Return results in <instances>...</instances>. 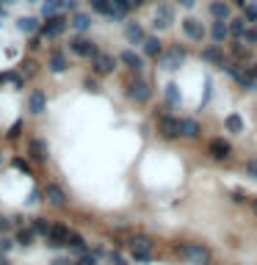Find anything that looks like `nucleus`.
I'll return each instance as SVG.
<instances>
[{
    "mask_svg": "<svg viewBox=\"0 0 257 265\" xmlns=\"http://www.w3.org/2000/svg\"><path fill=\"white\" fill-rule=\"evenodd\" d=\"M174 251H177L188 265H210L213 263V251H210L205 243H177Z\"/></svg>",
    "mask_w": 257,
    "mask_h": 265,
    "instance_id": "1",
    "label": "nucleus"
},
{
    "mask_svg": "<svg viewBox=\"0 0 257 265\" xmlns=\"http://www.w3.org/2000/svg\"><path fill=\"white\" fill-rule=\"evenodd\" d=\"M125 97H130L133 103H147L149 97H152V86H149V80H144V77L133 75L130 80H125Z\"/></svg>",
    "mask_w": 257,
    "mask_h": 265,
    "instance_id": "2",
    "label": "nucleus"
},
{
    "mask_svg": "<svg viewBox=\"0 0 257 265\" xmlns=\"http://www.w3.org/2000/svg\"><path fill=\"white\" fill-rule=\"evenodd\" d=\"M224 72H227V75H230L240 88H246V91H255V88H257V80L249 75L246 67H240L238 61H235V64H224Z\"/></svg>",
    "mask_w": 257,
    "mask_h": 265,
    "instance_id": "3",
    "label": "nucleus"
},
{
    "mask_svg": "<svg viewBox=\"0 0 257 265\" xmlns=\"http://www.w3.org/2000/svg\"><path fill=\"white\" fill-rule=\"evenodd\" d=\"M185 55H188V50H185L183 44H169V50L161 55V69H166V72L180 69L183 61H185Z\"/></svg>",
    "mask_w": 257,
    "mask_h": 265,
    "instance_id": "4",
    "label": "nucleus"
},
{
    "mask_svg": "<svg viewBox=\"0 0 257 265\" xmlns=\"http://www.w3.org/2000/svg\"><path fill=\"white\" fill-rule=\"evenodd\" d=\"M158 130H161V136L169 138V141H177V138H183V133H180V119H177V116H171V113H163L161 119H158Z\"/></svg>",
    "mask_w": 257,
    "mask_h": 265,
    "instance_id": "5",
    "label": "nucleus"
},
{
    "mask_svg": "<svg viewBox=\"0 0 257 265\" xmlns=\"http://www.w3.org/2000/svg\"><path fill=\"white\" fill-rule=\"evenodd\" d=\"M69 28V19L64 17V14H55V17H47L42 22V36H47V39H55V36H61L64 31Z\"/></svg>",
    "mask_w": 257,
    "mask_h": 265,
    "instance_id": "6",
    "label": "nucleus"
},
{
    "mask_svg": "<svg viewBox=\"0 0 257 265\" xmlns=\"http://www.w3.org/2000/svg\"><path fill=\"white\" fill-rule=\"evenodd\" d=\"M69 50L75 53V55H80V58H94L97 53H100V50H97V44L92 42V39H86V36H80V34L69 42Z\"/></svg>",
    "mask_w": 257,
    "mask_h": 265,
    "instance_id": "7",
    "label": "nucleus"
},
{
    "mask_svg": "<svg viewBox=\"0 0 257 265\" xmlns=\"http://www.w3.org/2000/svg\"><path fill=\"white\" fill-rule=\"evenodd\" d=\"M92 3V9L97 11V14H103L105 19H113V22H125V17L119 14V9H116V3L113 0H89Z\"/></svg>",
    "mask_w": 257,
    "mask_h": 265,
    "instance_id": "8",
    "label": "nucleus"
},
{
    "mask_svg": "<svg viewBox=\"0 0 257 265\" xmlns=\"http://www.w3.org/2000/svg\"><path fill=\"white\" fill-rule=\"evenodd\" d=\"M69 227L64 221H58V224H53L50 227V235H47V246L50 248H61V246H67V240H69Z\"/></svg>",
    "mask_w": 257,
    "mask_h": 265,
    "instance_id": "9",
    "label": "nucleus"
},
{
    "mask_svg": "<svg viewBox=\"0 0 257 265\" xmlns=\"http://www.w3.org/2000/svg\"><path fill=\"white\" fill-rule=\"evenodd\" d=\"M42 194H44V202H50L53 207H64L67 205V191L61 188L58 182H47L42 188Z\"/></svg>",
    "mask_w": 257,
    "mask_h": 265,
    "instance_id": "10",
    "label": "nucleus"
},
{
    "mask_svg": "<svg viewBox=\"0 0 257 265\" xmlns=\"http://www.w3.org/2000/svg\"><path fill=\"white\" fill-rule=\"evenodd\" d=\"M92 67H94V75H113V69H116V58L108 55V53H97L94 58H92Z\"/></svg>",
    "mask_w": 257,
    "mask_h": 265,
    "instance_id": "11",
    "label": "nucleus"
},
{
    "mask_svg": "<svg viewBox=\"0 0 257 265\" xmlns=\"http://www.w3.org/2000/svg\"><path fill=\"white\" fill-rule=\"evenodd\" d=\"M122 25H125V39H128L130 44H136V47L144 44L147 34H144V28H141V22H136V19H125Z\"/></svg>",
    "mask_w": 257,
    "mask_h": 265,
    "instance_id": "12",
    "label": "nucleus"
},
{
    "mask_svg": "<svg viewBox=\"0 0 257 265\" xmlns=\"http://www.w3.org/2000/svg\"><path fill=\"white\" fill-rule=\"evenodd\" d=\"M44 111H47V94H44L42 88H36V91H31V97H28V113L42 116Z\"/></svg>",
    "mask_w": 257,
    "mask_h": 265,
    "instance_id": "13",
    "label": "nucleus"
},
{
    "mask_svg": "<svg viewBox=\"0 0 257 265\" xmlns=\"http://www.w3.org/2000/svg\"><path fill=\"white\" fill-rule=\"evenodd\" d=\"M207 152L213 155L216 160H227L232 155V144L227 141V138H213L210 144H207Z\"/></svg>",
    "mask_w": 257,
    "mask_h": 265,
    "instance_id": "14",
    "label": "nucleus"
},
{
    "mask_svg": "<svg viewBox=\"0 0 257 265\" xmlns=\"http://www.w3.org/2000/svg\"><path fill=\"white\" fill-rule=\"evenodd\" d=\"M183 34L188 36L191 42H202L205 39V28H202V22L194 17H185L183 19Z\"/></svg>",
    "mask_w": 257,
    "mask_h": 265,
    "instance_id": "15",
    "label": "nucleus"
},
{
    "mask_svg": "<svg viewBox=\"0 0 257 265\" xmlns=\"http://www.w3.org/2000/svg\"><path fill=\"white\" fill-rule=\"evenodd\" d=\"M122 64L133 72V75H138V72H144V67H147V61L138 55L136 50H122Z\"/></svg>",
    "mask_w": 257,
    "mask_h": 265,
    "instance_id": "16",
    "label": "nucleus"
},
{
    "mask_svg": "<svg viewBox=\"0 0 257 265\" xmlns=\"http://www.w3.org/2000/svg\"><path fill=\"white\" fill-rule=\"evenodd\" d=\"M171 19H174V11L166 6V3H161L158 6V11H155V19H152V25L158 28V31H166V28L171 25Z\"/></svg>",
    "mask_w": 257,
    "mask_h": 265,
    "instance_id": "17",
    "label": "nucleus"
},
{
    "mask_svg": "<svg viewBox=\"0 0 257 265\" xmlns=\"http://www.w3.org/2000/svg\"><path fill=\"white\" fill-rule=\"evenodd\" d=\"M202 61H205V64H216V67H221V69H224V64H227V61H224V53H221V47H219V44H213V47H205V50H202Z\"/></svg>",
    "mask_w": 257,
    "mask_h": 265,
    "instance_id": "18",
    "label": "nucleus"
},
{
    "mask_svg": "<svg viewBox=\"0 0 257 265\" xmlns=\"http://www.w3.org/2000/svg\"><path fill=\"white\" fill-rule=\"evenodd\" d=\"M180 133H183V138H194L197 141L202 136V127H199L197 119H180Z\"/></svg>",
    "mask_w": 257,
    "mask_h": 265,
    "instance_id": "19",
    "label": "nucleus"
},
{
    "mask_svg": "<svg viewBox=\"0 0 257 265\" xmlns=\"http://www.w3.org/2000/svg\"><path fill=\"white\" fill-rule=\"evenodd\" d=\"M133 251H152V246H155V240L149 238V235H133L130 238V243H128Z\"/></svg>",
    "mask_w": 257,
    "mask_h": 265,
    "instance_id": "20",
    "label": "nucleus"
},
{
    "mask_svg": "<svg viewBox=\"0 0 257 265\" xmlns=\"http://www.w3.org/2000/svg\"><path fill=\"white\" fill-rule=\"evenodd\" d=\"M246 28H249V19H246V17H235V19H230L227 31H230V36H232V39H243Z\"/></svg>",
    "mask_w": 257,
    "mask_h": 265,
    "instance_id": "21",
    "label": "nucleus"
},
{
    "mask_svg": "<svg viewBox=\"0 0 257 265\" xmlns=\"http://www.w3.org/2000/svg\"><path fill=\"white\" fill-rule=\"evenodd\" d=\"M47 69H50V72H55V75H61V72H67V58H64V55H61L58 50L55 53H50V58H47Z\"/></svg>",
    "mask_w": 257,
    "mask_h": 265,
    "instance_id": "22",
    "label": "nucleus"
},
{
    "mask_svg": "<svg viewBox=\"0 0 257 265\" xmlns=\"http://www.w3.org/2000/svg\"><path fill=\"white\" fill-rule=\"evenodd\" d=\"M210 17L213 19H230V3H224V0H210Z\"/></svg>",
    "mask_w": 257,
    "mask_h": 265,
    "instance_id": "23",
    "label": "nucleus"
},
{
    "mask_svg": "<svg viewBox=\"0 0 257 265\" xmlns=\"http://www.w3.org/2000/svg\"><path fill=\"white\" fill-rule=\"evenodd\" d=\"M141 47H144L147 55H155V58H161V55H163V44H161V39H158V36H147Z\"/></svg>",
    "mask_w": 257,
    "mask_h": 265,
    "instance_id": "24",
    "label": "nucleus"
},
{
    "mask_svg": "<svg viewBox=\"0 0 257 265\" xmlns=\"http://www.w3.org/2000/svg\"><path fill=\"white\" fill-rule=\"evenodd\" d=\"M67 248H72L75 254H86V251H89V243H86L83 235L72 232V235H69V240H67Z\"/></svg>",
    "mask_w": 257,
    "mask_h": 265,
    "instance_id": "25",
    "label": "nucleus"
},
{
    "mask_svg": "<svg viewBox=\"0 0 257 265\" xmlns=\"http://www.w3.org/2000/svg\"><path fill=\"white\" fill-rule=\"evenodd\" d=\"M69 25L83 34V31H89V28H92V17H89V14H83V11H75V14H72V19H69Z\"/></svg>",
    "mask_w": 257,
    "mask_h": 265,
    "instance_id": "26",
    "label": "nucleus"
},
{
    "mask_svg": "<svg viewBox=\"0 0 257 265\" xmlns=\"http://www.w3.org/2000/svg\"><path fill=\"white\" fill-rule=\"evenodd\" d=\"M31 158L39 160V163L47 160V144H44L42 138H34V141H31Z\"/></svg>",
    "mask_w": 257,
    "mask_h": 265,
    "instance_id": "27",
    "label": "nucleus"
},
{
    "mask_svg": "<svg viewBox=\"0 0 257 265\" xmlns=\"http://www.w3.org/2000/svg\"><path fill=\"white\" fill-rule=\"evenodd\" d=\"M210 36H213L216 42H224L230 31H227V19H213V25H210Z\"/></svg>",
    "mask_w": 257,
    "mask_h": 265,
    "instance_id": "28",
    "label": "nucleus"
},
{
    "mask_svg": "<svg viewBox=\"0 0 257 265\" xmlns=\"http://www.w3.org/2000/svg\"><path fill=\"white\" fill-rule=\"evenodd\" d=\"M17 243H19L22 248L34 246V243H36V232L31 230V227H28V230H25V227H19V230H17Z\"/></svg>",
    "mask_w": 257,
    "mask_h": 265,
    "instance_id": "29",
    "label": "nucleus"
},
{
    "mask_svg": "<svg viewBox=\"0 0 257 265\" xmlns=\"http://www.w3.org/2000/svg\"><path fill=\"white\" fill-rule=\"evenodd\" d=\"M19 31H25V34H36V31H42V22L36 17H19Z\"/></svg>",
    "mask_w": 257,
    "mask_h": 265,
    "instance_id": "30",
    "label": "nucleus"
},
{
    "mask_svg": "<svg viewBox=\"0 0 257 265\" xmlns=\"http://www.w3.org/2000/svg\"><path fill=\"white\" fill-rule=\"evenodd\" d=\"M61 9H64L61 0H42V14L44 17H55V14H61Z\"/></svg>",
    "mask_w": 257,
    "mask_h": 265,
    "instance_id": "31",
    "label": "nucleus"
},
{
    "mask_svg": "<svg viewBox=\"0 0 257 265\" xmlns=\"http://www.w3.org/2000/svg\"><path fill=\"white\" fill-rule=\"evenodd\" d=\"M224 127L230 130V133H243V119H240L238 113H230V116L224 119Z\"/></svg>",
    "mask_w": 257,
    "mask_h": 265,
    "instance_id": "32",
    "label": "nucleus"
},
{
    "mask_svg": "<svg viewBox=\"0 0 257 265\" xmlns=\"http://www.w3.org/2000/svg\"><path fill=\"white\" fill-rule=\"evenodd\" d=\"M50 218H34V224H31V230L36 232V235H44V238H47V235H50Z\"/></svg>",
    "mask_w": 257,
    "mask_h": 265,
    "instance_id": "33",
    "label": "nucleus"
},
{
    "mask_svg": "<svg viewBox=\"0 0 257 265\" xmlns=\"http://www.w3.org/2000/svg\"><path fill=\"white\" fill-rule=\"evenodd\" d=\"M166 100H169L171 105H180L183 103V94H180V88H177V83L166 86Z\"/></svg>",
    "mask_w": 257,
    "mask_h": 265,
    "instance_id": "34",
    "label": "nucleus"
},
{
    "mask_svg": "<svg viewBox=\"0 0 257 265\" xmlns=\"http://www.w3.org/2000/svg\"><path fill=\"white\" fill-rule=\"evenodd\" d=\"M232 55H235V58H249V50L243 47L240 39H235V44H232Z\"/></svg>",
    "mask_w": 257,
    "mask_h": 265,
    "instance_id": "35",
    "label": "nucleus"
},
{
    "mask_svg": "<svg viewBox=\"0 0 257 265\" xmlns=\"http://www.w3.org/2000/svg\"><path fill=\"white\" fill-rule=\"evenodd\" d=\"M243 9H246V14H243V17H246L252 25H257V3H246Z\"/></svg>",
    "mask_w": 257,
    "mask_h": 265,
    "instance_id": "36",
    "label": "nucleus"
},
{
    "mask_svg": "<svg viewBox=\"0 0 257 265\" xmlns=\"http://www.w3.org/2000/svg\"><path fill=\"white\" fill-rule=\"evenodd\" d=\"M75 265H97V257L92 251H86V254H77Z\"/></svg>",
    "mask_w": 257,
    "mask_h": 265,
    "instance_id": "37",
    "label": "nucleus"
},
{
    "mask_svg": "<svg viewBox=\"0 0 257 265\" xmlns=\"http://www.w3.org/2000/svg\"><path fill=\"white\" fill-rule=\"evenodd\" d=\"M243 42H246V44H257V25L246 28V34H243Z\"/></svg>",
    "mask_w": 257,
    "mask_h": 265,
    "instance_id": "38",
    "label": "nucleus"
},
{
    "mask_svg": "<svg viewBox=\"0 0 257 265\" xmlns=\"http://www.w3.org/2000/svg\"><path fill=\"white\" fill-rule=\"evenodd\" d=\"M108 263H111V265H130L128 260L119 254V251H111V254H108Z\"/></svg>",
    "mask_w": 257,
    "mask_h": 265,
    "instance_id": "39",
    "label": "nucleus"
},
{
    "mask_svg": "<svg viewBox=\"0 0 257 265\" xmlns=\"http://www.w3.org/2000/svg\"><path fill=\"white\" fill-rule=\"evenodd\" d=\"M42 199H44L42 188H34L31 194H28V205H36V202H42Z\"/></svg>",
    "mask_w": 257,
    "mask_h": 265,
    "instance_id": "40",
    "label": "nucleus"
},
{
    "mask_svg": "<svg viewBox=\"0 0 257 265\" xmlns=\"http://www.w3.org/2000/svg\"><path fill=\"white\" fill-rule=\"evenodd\" d=\"M246 174L252 177V180H257V158H252V160H246Z\"/></svg>",
    "mask_w": 257,
    "mask_h": 265,
    "instance_id": "41",
    "label": "nucleus"
},
{
    "mask_svg": "<svg viewBox=\"0 0 257 265\" xmlns=\"http://www.w3.org/2000/svg\"><path fill=\"white\" fill-rule=\"evenodd\" d=\"M133 257H136L138 263H152V260H155L152 251H133Z\"/></svg>",
    "mask_w": 257,
    "mask_h": 265,
    "instance_id": "42",
    "label": "nucleus"
},
{
    "mask_svg": "<svg viewBox=\"0 0 257 265\" xmlns=\"http://www.w3.org/2000/svg\"><path fill=\"white\" fill-rule=\"evenodd\" d=\"M19 130H22V122H14V124H11V130L6 133V138H11V141H14V138H19Z\"/></svg>",
    "mask_w": 257,
    "mask_h": 265,
    "instance_id": "43",
    "label": "nucleus"
},
{
    "mask_svg": "<svg viewBox=\"0 0 257 265\" xmlns=\"http://www.w3.org/2000/svg\"><path fill=\"white\" fill-rule=\"evenodd\" d=\"M232 202H238V205H243V202H249V196H246V191H232Z\"/></svg>",
    "mask_w": 257,
    "mask_h": 265,
    "instance_id": "44",
    "label": "nucleus"
},
{
    "mask_svg": "<svg viewBox=\"0 0 257 265\" xmlns=\"http://www.w3.org/2000/svg\"><path fill=\"white\" fill-rule=\"evenodd\" d=\"M11 246H14V243H11V240L6 238V235H3V238H0V254H6V251H9Z\"/></svg>",
    "mask_w": 257,
    "mask_h": 265,
    "instance_id": "45",
    "label": "nucleus"
},
{
    "mask_svg": "<svg viewBox=\"0 0 257 265\" xmlns=\"http://www.w3.org/2000/svg\"><path fill=\"white\" fill-rule=\"evenodd\" d=\"M11 230V221L9 218H6V215H0V232H3V235H6V232Z\"/></svg>",
    "mask_w": 257,
    "mask_h": 265,
    "instance_id": "46",
    "label": "nucleus"
},
{
    "mask_svg": "<svg viewBox=\"0 0 257 265\" xmlns=\"http://www.w3.org/2000/svg\"><path fill=\"white\" fill-rule=\"evenodd\" d=\"M14 166H17L19 171H25V174H31V169H28V163L22 160V158H17V160H14Z\"/></svg>",
    "mask_w": 257,
    "mask_h": 265,
    "instance_id": "47",
    "label": "nucleus"
},
{
    "mask_svg": "<svg viewBox=\"0 0 257 265\" xmlns=\"http://www.w3.org/2000/svg\"><path fill=\"white\" fill-rule=\"evenodd\" d=\"M50 265H75V263H72V260H67V257H55Z\"/></svg>",
    "mask_w": 257,
    "mask_h": 265,
    "instance_id": "48",
    "label": "nucleus"
},
{
    "mask_svg": "<svg viewBox=\"0 0 257 265\" xmlns=\"http://www.w3.org/2000/svg\"><path fill=\"white\" fill-rule=\"evenodd\" d=\"M144 6V0H128V11H133V9H141Z\"/></svg>",
    "mask_w": 257,
    "mask_h": 265,
    "instance_id": "49",
    "label": "nucleus"
},
{
    "mask_svg": "<svg viewBox=\"0 0 257 265\" xmlns=\"http://www.w3.org/2000/svg\"><path fill=\"white\" fill-rule=\"evenodd\" d=\"M86 88H89V91H97V80L94 77H86Z\"/></svg>",
    "mask_w": 257,
    "mask_h": 265,
    "instance_id": "50",
    "label": "nucleus"
},
{
    "mask_svg": "<svg viewBox=\"0 0 257 265\" xmlns=\"http://www.w3.org/2000/svg\"><path fill=\"white\" fill-rule=\"evenodd\" d=\"M61 3H64V9H77L80 0H61Z\"/></svg>",
    "mask_w": 257,
    "mask_h": 265,
    "instance_id": "51",
    "label": "nucleus"
},
{
    "mask_svg": "<svg viewBox=\"0 0 257 265\" xmlns=\"http://www.w3.org/2000/svg\"><path fill=\"white\" fill-rule=\"evenodd\" d=\"M177 3H180V6H185V9H194V3H197V0H177Z\"/></svg>",
    "mask_w": 257,
    "mask_h": 265,
    "instance_id": "52",
    "label": "nucleus"
},
{
    "mask_svg": "<svg viewBox=\"0 0 257 265\" xmlns=\"http://www.w3.org/2000/svg\"><path fill=\"white\" fill-rule=\"evenodd\" d=\"M249 205H252V210H255V215H257V199H249Z\"/></svg>",
    "mask_w": 257,
    "mask_h": 265,
    "instance_id": "53",
    "label": "nucleus"
},
{
    "mask_svg": "<svg viewBox=\"0 0 257 265\" xmlns=\"http://www.w3.org/2000/svg\"><path fill=\"white\" fill-rule=\"evenodd\" d=\"M235 3H238V6H246V3H249V0H235Z\"/></svg>",
    "mask_w": 257,
    "mask_h": 265,
    "instance_id": "54",
    "label": "nucleus"
},
{
    "mask_svg": "<svg viewBox=\"0 0 257 265\" xmlns=\"http://www.w3.org/2000/svg\"><path fill=\"white\" fill-rule=\"evenodd\" d=\"M25 3H42V0H25Z\"/></svg>",
    "mask_w": 257,
    "mask_h": 265,
    "instance_id": "55",
    "label": "nucleus"
},
{
    "mask_svg": "<svg viewBox=\"0 0 257 265\" xmlns=\"http://www.w3.org/2000/svg\"><path fill=\"white\" fill-rule=\"evenodd\" d=\"M0 163H3V152H0Z\"/></svg>",
    "mask_w": 257,
    "mask_h": 265,
    "instance_id": "56",
    "label": "nucleus"
},
{
    "mask_svg": "<svg viewBox=\"0 0 257 265\" xmlns=\"http://www.w3.org/2000/svg\"><path fill=\"white\" fill-rule=\"evenodd\" d=\"M0 3H9V0H0Z\"/></svg>",
    "mask_w": 257,
    "mask_h": 265,
    "instance_id": "57",
    "label": "nucleus"
}]
</instances>
